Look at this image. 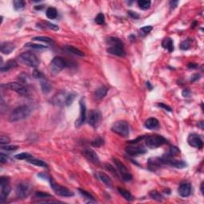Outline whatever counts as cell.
<instances>
[{"mask_svg":"<svg viewBox=\"0 0 204 204\" xmlns=\"http://www.w3.org/2000/svg\"><path fill=\"white\" fill-rule=\"evenodd\" d=\"M125 152L127 154L135 156H139V155H143L146 153L147 150L142 146H128L125 148Z\"/></svg>","mask_w":204,"mask_h":204,"instance_id":"9a60e30c","label":"cell"},{"mask_svg":"<svg viewBox=\"0 0 204 204\" xmlns=\"http://www.w3.org/2000/svg\"><path fill=\"white\" fill-rule=\"evenodd\" d=\"M148 164L149 167H152V170H154V169L158 168V167H160V166L164 164V163H163L161 158H151L149 159Z\"/></svg>","mask_w":204,"mask_h":204,"instance_id":"d4e9b609","label":"cell"},{"mask_svg":"<svg viewBox=\"0 0 204 204\" xmlns=\"http://www.w3.org/2000/svg\"><path fill=\"white\" fill-rule=\"evenodd\" d=\"M138 6L142 10H148L151 6V2L147 0H140L138 1Z\"/></svg>","mask_w":204,"mask_h":204,"instance_id":"836d02e7","label":"cell"},{"mask_svg":"<svg viewBox=\"0 0 204 204\" xmlns=\"http://www.w3.org/2000/svg\"><path fill=\"white\" fill-rule=\"evenodd\" d=\"M97 178L99 179L103 183H105L106 186L109 187H112V186H113V181H112L111 179L107 175L103 172H98L97 175Z\"/></svg>","mask_w":204,"mask_h":204,"instance_id":"44dd1931","label":"cell"},{"mask_svg":"<svg viewBox=\"0 0 204 204\" xmlns=\"http://www.w3.org/2000/svg\"><path fill=\"white\" fill-rule=\"evenodd\" d=\"M107 51L109 54L119 56V57H124L125 55V51L124 50V47L122 46H109Z\"/></svg>","mask_w":204,"mask_h":204,"instance_id":"d6986e66","label":"cell"},{"mask_svg":"<svg viewBox=\"0 0 204 204\" xmlns=\"http://www.w3.org/2000/svg\"><path fill=\"white\" fill-rule=\"evenodd\" d=\"M197 67V64L195 63H189L188 64V68L190 69H193V68H196Z\"/></svg>","mask_w":204,"mask_h":204,"instance_id":"680465c9","label":"cell"},{"mask_svg":"<svg viewBox=\"0 0 204 204\" xmlns=\"http://www.w3.org/2000/svg\"><path fill=\"white\" fill-rule=\"evenodd\" d=\"M153 29V27L152 26H144V27L140 28V32L143 34H148L149 32L152 31V30Z\"/></svg>","mask_w":204,"mask_h":204,"instance_id":"c3c4849f","label":"cell"},{"mask_svg":"<svg viewBox=\"0 0 204 204\" xmlns=\"http://www.w3.org/2000/svg\"><path fill=\"white\" fill-rule=\"evenodd\" d=\"M68 94L69 93H66V91H63V90L59 91L58 93H56L54 97L52 98L51 103L55 105H58V106H63L64 105H66V101Z\"/></svg>","mask_w":204,"mask_h":204,"instance_id":"7c38bea8","label":"cell"},{"mask_svg":"<svg viewBox=\"0 0 204 204\" xmlns=\"http://www.w3.org/2000/svg\"><path fill=\"white\" fill-rule=\"evenodd\" d=\"M167 143V141L166 139L161 136L154 135L145 137V144L150 148H156L162 146L163 144H165Z\"/></svg>","mask_w":204,"mask_h":204,"instance_id":"277c9868","label":"cell"},{"mask_svg":"<svg viewBox=\"0 0 204 204\" xmlns=\"http://www.w3.org/2000/svg\"><path fill=\"white\" fill-rule=\"evenodd\" d=\"M75 97H76L75 93H69L67 96V98H66V105L69 106L70 105H72L73 101H74V99H75Z\"/></svg>","mask_w":204,"mask_h":204,"instance_id":"b9f144b4","label":"cell"},{"mask_svg":"<svg viewBox=\"0 0 204 204\" xmlns=\"http://www.w3.org/2000/svg\"><path fill=\"white\" fill-rule=\"evenodd\" d=\"M63 50H65V51L67 52V53L74 54V55L79 56V57H84V56H85V54H84L83 52L81 51V50H78V49H77V48L73 47V46H65L63 47Z\"/></svg>","mask_w":204,"mask_h":204,"instance_id":"603a6c76","label":"cell"},{"mask_svg":"<svg viewBox=\"0 0 204 204\" xmlns=\"http://www.w3.org/2000/svg\"><path fill=\"white\" fill-rule=\"evenodd\" d=\"M78 191H79V192L81 194V195H82V196L85 197V198H87V199H89V200L94 201V197H93V195H92V194H89V192H87V191H85V190H82V189H78Z\"/></svg>","mask_w":204,"mask_h":204,"instance_id":"60d3db41","label":"cell"},{"mask_svg":"<svg viewBox=\"0 0 204 204\" xmlns=\"http://www.w3.org/2000/svg\"><path fill=\"white\" fill-rule=\"evenodd\" d=\"M191 45H190V42H189L188 40H186V41H183L182 43L180 44V49L182 50H188L189 48H190Z\"/></svg>","mask_w":204,"mask_h":204,"instance_id":"bcb514c9","label":"cell"},{"mask_svg":"<svg viewBox=\"0 0 204 204\" xmlns=\"http://www.w3.org/2000/svg\"><path fill=\"white\" fill-rule=\"evenodd\" d=\"M10 138L6 136H3L2 135L1 137H0V144L1 145H4V144H7L10 143Z\"/></svg>","mask_w":204,"mask_h":204,"instance_id":"7dc6e473","label":"cell"},{"mask_svg":"<svg viewBox=\"0 0 204 204\" xmlns=\"http://www.w3.org/2000/svg\"><path fill=\"white\" fill-rule=\"evenodd\" d=\"M160 126L159 125V121L158 120L154 118V117H151L148 118L144 122V127L148 129H150V130H154V129H157Z\"/></svg>","mask_w":204,"mask_h":204,"instance_id":"ffe728a7","label":"cell"},{"mask_svg":"<svg viewBox=\"0 0 204 204\" xmlns=\"http://www.w3.org/2000/svg\"><path fill=\"white\" fill-rule=\"evenodd\" d=\"M50 182L51 188L54 190V191L56 194L60 195V196L72 197L74 195V193H73V191H71L69 190V189L66 188V187H65L61 186V185L56 183L52 178H50Z\"/></svg>","mask_w":204,"mask_h":204,"instance_id":"52a82bcc","label":"cell"},{"mask_svg":"<svg viewBox=\"0 0 204 204\" xmlns=\"http://www.w3.org/2000/svg\"><path fill=\"white\" fill-rule=\"evenodd\" d=\"M18 60L20 62L30 67L35 68L39 66L40 61L36 54L32 52H25L18 56Z\"/></svg>","mask_w":204,"mask_h":204,"instance_id":"7a4b0ae2","label":"cell"},{"mask_svg":"<svg viewBox=\"0 0 204 204\" xmlns=\"http://www.w3.org/2000/svg\"><path fill=\"white\" fill-rule=\"evenodd\" d=\"M33 76H34V77L36 78V79L42 80L43 79V78H45V76L43 75V73H42V72H40L39 70H38V69H35V70L33 72Z\"/></svg>","mask_w":204,"mask_h":204,"instance_id":"ee69618b","label":"cell"},{"mask_svg":"<svg viewBox=\"0 0 204 204\" xmlns=\"http://www.w3.org/2000/svg\"><path fill=\"white\" fill-rule=\"evenodd\" d=\"M178 3H179V1H173V0H172V1H171V2H170L171 7L174 9V8L176 7L177 5H178Z\"/></svg>","mask_w":204,"mask_h":204,"instance_id":"11a10c76","label":"cell"},{"mask_svg":"<svg viewBox=\"0 0 204 204\" xmlns=\"http://www.w3.org/2000/svg\"><path fill=\"white\" fill-rule=\"evenodd\" d=\"M106 42L110 46H122V47H124L123 42H121L119 38H114V37L108 38L107 40H106Z\"/></svg>","mask_w":204,"mask_h":204,"instance_id":"484cf974","label":"cell"},{"mask_svg":"<svg viewBox=\"0 0 204 204\" xmlns=\"http://www.w3.org/2000/svg\"><path fill=\"white\" fill-rule=\"evenodd\" d=\"M95 22L98 25H102L105 23V15L102 13H99L95 18Z\"/></svg>","mask_w":204,"mask_h":204,"instance_id":"7bdbcfd3","label":"cell"},{"mask_svg":"<svg viewBox=\"0 0 204 204\" xmlns=\"http://www.w3.org/2000/svg\"><path fill=\"white\" fill-rule=\"evenodd\" d=\"M68 62L66 60L61 57H56L54 59L52 60L51 64H50V67L53 73H58L61 72L63 69L68 66Z\"/></svg>","mask_w":204,"mask_h":204,"instance_id":"9c48e42d","label":"cell"},{"mask_svg":"<svg viewBox=\"0 0 204 204\" xmlns=\"http://www.w3.org/2000/svg\"><path fill=\"white\" fill-rule=\"evenodd\" d=\"M149 195H150L151 198L156 201H161L163 200V198H164V197H163L158 191H150Z\"/></svg>","mask_w":204,"mask_h":204,"instance_id":"e575fe53","label":"cell"},{"mask_svg":"<svg viewBox=\"0 0 204 204\" xmlns=\"http://www.w3.org/2000/svg\"><path fill=\"white\" fill-rule=\"evenodd\" d=\"M162 46L164 49H167L169 52H172L174 50V45H173L172 39L170 38H166L164 39L162 42Z\"/></svg>","mask_w":204,"mask_h":204,"instance_id":"4316f807","label":"cell"},{"mask_svg":"<svg viewBox=\"0 0 204 204\" xmlns=\"http://www.w3.org/2000/svg\"><path fill=\"white\" fill-rule=\"evenodd\" d=\"M32 191V184L29 182H22L18 183L16 187V196L18 198L24 199L26 198L31 193Z\"/></svg>","mask_w":204,"mask_h":204,"instance_id":"3957f363","label":"cell"},{"mask_svg":"<svg viewBox=\"0 0 204 204\" xmlns=\"http://www.w3.org/2000/svg\"><path fill=\"white\" fill-rule=\"evenodd\" d=\"M9 182H10V179L8 178V177H1V179H0V187H1L0 203H2V202H5L9 194L10 193L11 188H10V185H9Z\"/></svg>","mask_w":204,"mask_h":204,"instance_id":"8992f818","label":"cell"},{"mask_svg":"<svg viewBox=\"0 0 204 204\" xmlns=\"http://www.w3.org/2000/svg\"><path fill=\"white\" fill-rule=\"evenodd\" d=\"M105 144V140H104L103 138H101V137H98V138L95 139L93 142L91 143V144L93 145V147H96V148H100L102 145Z\"/></svg>","mask_w":204,"mask_h":204,"instance_id":"ab89813d","label":"cell"},{"mask_svg":"<svg viewBox=\"0 0 204 204\" xmlns=\"http://www.w3.org/2000/svg\"><path fill=\"white\" fill-rule=\"evenodd\" d=\"M33 40L34 41H39V42H46V43H52L53 39L49 37H43V36H38V37H34L33 38Z\"/></svg>","mask_w":204,"mask_h":204,"instance_id":"74e56055","label":"cell"},{"mask_svg":"<svg viewBox=\"0 0 204 204\" xmlns=\"http://www.w3.org/2000/svg\"><path fill=\"white\" fill-rule=\"evenodd\" d=\"M112 131L117 133V135L127 137L129 135V125L125 121H117L113 125Z\"/></svg>","mask_w":204,"mask_h":204,"instance_id":"5b68a950","label":"cell"},{"mask_svg":"<svg viewBox=\"0 0 204 204\" xmlns=\"http://www.w3.org/2000/svg\"><path fill=\"white\" fill-rule=\"evenodd\" d=\"M58 16V11L55 8L49 7L46 10V17L50 19H54Z\"/></svg>","mask_w":204,"mask_h":204,"instance_id":"1f68e13d","label":"cell"},{"mask_svg":"<svg viewBox=\"0 0 204 204\" xmlns=\"http://www.w3.org/2000/svg\"><path fill=\"white\" fill-rule=\"evenodd\" d=\"M183 96V97H189L190 96V91H188V90H187V89H185V90H183L182 93Z\"/></svg>","mask_w":204,"mask_h":204,"instance_id":"6f0895ef","label":"cell"},{"mask_svg":"<svg viewBox=\"0 0 204 204\" xmlns=\"http://www.w3.org/2000/svg\"><path fill=\"white\" fill-rule=\"evenodd\" d=\"M178 193L182 197L189 196L191 193V186L190 183L187 182L181 183L179 186Z\"/></svg>","mask_w":204,"mask_h":204,"instance_id":"2e32d148","label":"cell"},{"mask_svg":"<svg viewBox=\"0 0 204 204\" xmlns=\"http://www.w3.org/2000/svg\"><path fill=\"white\" fill-rule=\"evenodd\" d=\"M105 168L107 169L108 171H110L112 174H113L114 175H116L117 177H118V175H117V171L115 170V168H114V167H113L112 166L111 164H105Z\"/></svg>","mask_w":204,"mask_h":204,"instance_id":"f6af8a7d","label":"cell"},{"mask_svg":"<svg viewBox=\"0 0 204 204\" xmlns=\"http://www.w3.org/2000/svg\"><path fill=\"white\" fill-rule=\"evenodd\" d=\"M80 108H81L80 117L76 121V127L81 126V125L85 122V118H86V107H85V102H84V100H81V101H80Z\"/></svg>","mask_w":204,"mask_h":204,"instance_id":"e0dca14e","label":"cell"},{"mask_svg":"<svg viewBox=\"0 0 204 204\" xmlns=\"http://www.w3.org/2000/svg\"><path fill=\"white\" fill-rule=\"evenodd\" d=\"M13 4H14V10H22L26 6V2H24L22 0H15L13 2Z\"/></svg>","mask_w":204,"mask_h":204,"instance_id":"d6a6232c","label":"cell"},{"mask_svg":"<svg viewBox=\"0 0 204 204\" xmlns=\"http://www.w3.org/2000/svg\"><path fill=\"white\" fill-rule=\"evenodd\" d=\"M32 156L30 154H29V153L27 152H22V153H19V154L16 155L15 156V158L17 159V160H29V159L32 158Z\"/></svg>","mask_w":204,"mask_h":204,"instance_id":"f35d334b","label":"cell"},{"mask_svg":"<svg viewBox=\"0 0 204 204\" xmlns=\"http://www.w3.org/2000/svg\"><path fill=\"white\" fill-rule=\"evenodd\" d=\"M101 121V114L97 110H91L88 115V123L92 127L97 128Z\"/></svg>","mask_w":204,"mask_h":204,"instance_id":"8fae6325","label":"cell"},{"mask_svg":"<svg viewBox=\"0 0 204 204\" xmlns=\"http://www.w3.org/2000/svg\"><path fill=\"white\" fill-rule=\"evenodd\" d=\"M118 191H119L120 194H121V195L126 199V200L133 201V199H134V197H133V195H132L131 193L129 192V191H128L127 190L119 187V188H118Z\"/></svg>","mask_w":204,"mask_h":204,"instance_id":"4dcf8cb0","label":"cell"},{"mask_svg":"<svg viewBox=\"0 0 204 204\" xmlns=\"http://www.w3.org/2000/svg\"><path fill=\"white\" fill-rule=\"evenodd\" d=\"M179 152H180V151H179V149L177 147L171 146L170 147V148H169L167 153L165 155V156L169 157V158H173V157L178 156V155L179 154Z\"/></svg>","mask_w":204,"mask_h":204,"instance_id":"f546056e","label":"cell"},{"mask_svg":"<svg viewBox=\"0 0 204 204\" xmlns=\"http://www.w3.org/2000/svg\"><path fill=\"white\" fill-rule=\"evenodd\" d=\"M201 192H202V194H203V183L201 184Z\"/></svg>","mask_w":204,"mask_h":204,"instance_id":"94428289","label":"cell"},{"mask_svg":"<svg viewBox=\"0 0 204 204\" xmlns=\"http://www.w3.org/2000/svg\"><path fill=\"white\" fill-rule=\"evenodd\" d=\"M158 105L159 107H160V108H162V109H165V110H167V111H168V112H171V111H172V110H171V107H169L168 105H164V104L160 103V104H158V105Z\"/></svg>","mask_w":204,"mask_h":204,"instance_id":"db71d44e","label":"cell"},{"mask_svg":"<svg viewBox=\"0 0 204 204\" xmlns=\"http://www.w3.org/2000/svg\"><path fill=\"white\" fill-rule=\"evenodd\" d=\"M14 48H15V46H14V45L12 43V42H5L1 44L0 50H1L2 54H10V53L13 52V50H14Z\"/></svg>","mask_w":204,"mask_h":204,"instance_id":"ac0fdd59","label":"cell"},{"mask_svg":"<svg viewBox=\"0 0 204 204\" xmlns=\"http://www.w3.org/2000/svg\"><path fill=\"white\" fill-rule=\"evenodd\" d=\"M30 113H31V108L29 105H20L18 107L15 108L11 112L10 117H9V121L10 122L22 121V120L29 117Z\"/></svg>","mask_w":204,"mask_h":204,"instance_id":"6da1fadb","label":"cell"},{"mask_svg":"<svg viewBox=\"0 0 204 204\" xmlns=\"http://www.w3.org/2000/svg\"><path fill=\"white\" fill-rule=\"evenodd\" d=\"M187 143L191 147L201 149L203 146V143H202V139L198 135L195 133H191L187 137Z\"/></svg>","mask_w":204,"mask_h":204,"instance_id":"4fadbf2b","label":"cell"},{"mask_svg":"<svg viewBox=\"0 0 204 204\" xmlns=\"http://www.w3.org/2000/svg\"><path fill=\"white\" fill-rule=\"evenodd\" d=\"M128 14H129V15L130 16V17H132V18H134V19H137V18H140V15L137 14V12H134V11H132V10H129V11H128Z\"/></svg>","mask_w":204,"mask_h":204,"instance_id":"f5cc1de1","label":"cell"},{"mask_svg":"<svg viewBox=\"0 0 204 204\" xmlns=\"http://www.w3.org/2000/svg\"><path fill=\"white\" fill-rule=\"evenodd\" d=\"M113 162L115 164L119 173L121 174L122 179L125 181H131L132 179H133V176H132V175L129 173L127 167H126V166L123 163L117 158H113Z\"/></svg>","mask_w":204,"mask_h":204,"instance_id":"ba28073f","label":"cell"},{"mask_svg":"<svg viewBox=\"0 0 204 204\" xmlns=\"http://www.w3.org/2000/svg\"><path fill=\"white\" fill-rule=\"evenodd\" d=\"M8 160V156L6 154H4L3 152H1L0 154V163L1 164H5Z\"/></svg>","mask_w":204,"mask_h":204,"instance_id":"816d5d0a","label":"cell"},{"mask_svg":"<svg viewBox=\"0 0 204 204\" xmlns=\"http://www.w3.org/2000/svg\"><path fill=\"white\" fill-rule=\"evenodd\" d=\"M146 85H148V89H152V86H151V85H150V82H149V81H148V82H146Z\"/></svg>","mask_w":204,"mask_h":204,"instance_id":"91938a15","label":"cell"},{"mask_svg":"<svg viewBox=\"0 0 204 204\" xmlns=\"http://www.w3.org/2000/svg\"><path fill=\"white\" fill-rule=\"evenodd\" d=\"M198 79H199V75H198V73H196V74H194V75L191 77V81H197Z\"/></svg>","mask_w":204,"mask_h":204,"instance_id":"9f6ffc18","label":"cell"},{"mask_svg":"<svg viewBox=\"0 0 204 204\" xmlns=\"http://www.w3.org/2000/svg\"><path fill=\"white\" fill-rule=\"evenodd\" d=\"M82 154L84 155V156L90 162L93 163V164H99L100 163V159L97 153L93 150L90 148H85L84 149L82 152Z\"/></svg>","mask_w":204,"mask_h":204,"instance_id":"5bb4252c","label":"cell"},{"mask_svg":"<svg viewBox=\"0 0 204 204\" xmlns=\"http://www.w3.org/2000/svg\"><path fill=\"white\" fill-rule=\"evenodd\" d=\"M2 86H5L6 89H10L12 91L16 92L20 95L26 96L28 94V89H26V86H24L23 85L18 83V82H10V83L6 84Z\"/></svg>","mask_w":204,"mask_h":204,"instance_id":"30bf717a","label":"cell"},{"mask_svg":"<svg viewBox=\"0 0 204 204\" xmlns=\"http://www.w3.org/2000/svg\"><path fill=\"white\" fill-rule=\"evenodd\" d=\"M41 87H42V91L43 93H47L50 91L51 89V84L48 80H46V78H43V79L41 80Z\"/></svg>","mask_w":204,"mask_h":204,"instance_id":"f1b7e54d","label":"cell"},{"mask_svg":"<svg viewBox=\"0 0 204 204\" xmlns=\"http://www.w3.org/2000/svg\"><path fill=\"white\" fill-rule=\"evenodd\" d=\"M18 148V146H8V145H6V146H3L2 145V150H6V151H10V152H12V151H15Z\"/></svg>","mask_w":204,"mask_h":204,"instance_id":"681fc988","label":"cell"},{"mask_svg":"<svg viewBox=\"0 0 204 204\" xmlns=\"http://www.w3.org/2000/svg\"><path fill=\"white\" fill-rule=\"evenodd\" d=\"M46 27L50 28V29H51V30H59V28H58V26H57V25L51 23V22H46Z\"/></svg>","mask_w":204,"mask_h":204,"instance_id":"f907efd6","label":"cell"},{"mask_svg":"<svg viewBox=\"0 0 204 204\" xmlns=\"http://www.w3.org/2000/svg\"><path fill=\"white\" fill-rule=\"evenodd\" d=\"M18 66V63L14 61V60H9L7 62H6V64L4 65V64H2L1 65V68H0V70L2 73L3 72L8 71V70H10V69L12 68H15Z\"/></svg>","mask_w":204,"mask_h":204,"instance_id":"7402d4cb","label":"cell"},{"mask_svg":"<svg viewBox=\"0 0 204 204\" xmlns=\"http://www.w3.org/2000/svg\"><path fill=\"white\" fill-rule=\"evenodd\" d=\"M108 93V89L105 86H101V87L98 88L94 93V97L97 100H101L102 98L106 96Z\"/></svg>","mask_w":204,"mask_h":204,"instance_id":"cb8c5ba5","label":"cell"},{"mask_svg":"<svg viewBox=\"0 0 204 204\" xmlns=\"http://www.w3.org/2000/svg\"><path fill=\"white\" fill-rule=\"evenodd\" d=\"M34 196H35V198H42V199H46V198H52V195L50 194H47V193H44L42 192V191H37L34 194Z\"/></svg>","mask_w":204,"mask_h":204,"instance_id":"d590c367","label":"cell"},{"mask_svg":"<svg viewBox=\"0 0 204 204\" xmlns=\"http://www.w3.org/2000/svg\"><path fill=\"white\" fill-rule=\"evenodd\" d=\"M27 161L31 164H34L35 166L38 167H47L48 165L46 163H45L44 161L41 160H38V159H35V158H30L29 160H27Z\"/></svg>","mask_w":204,"mask_h":204,"instance_id":"83f0119b","label":"cell"},{"mask_svg":"<svg viewBox=\"0 0 204 204\" xmlns=\"http://www.w3.org/2000/svg\"><path fill=\"white\" fill-rule=\"evenodd\" d=\"M25 47H30L36 50H45L47 48L46 46L44 45H40V44H34V43H26L25 45Z\"/></svg>","mask_w":204,"mask_h":204,"instance_id":"8d00e7d4","label":"cell"}]
</instances>
